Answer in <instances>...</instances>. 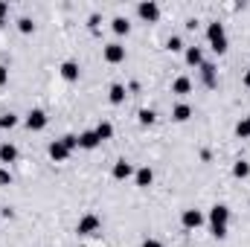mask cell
Wrapping results in <instances>:
<instances>
[{"label": "cell", "instance_id": "cell-1", "mask_svg": "<svg viewBox=\"0 0 250 247\" xmlns=\"http://www.w3.org/2000/svg\"><path fill=\"white\" fill-rule=\"evenodd\" d=\"M227 221H230V209L224 204H215L209 209V224H212V236L215 239H227Z\"/></svg>", "mask_w": 250, "mask_h": 247}, {"label": "cell", "instance_id": "cell-2", "mask_svg": "<svg viewBox=\"0 0 250 247\" xmlns=\"http://www.w3.org/2000/svg\"><path fill=\"white\" fill-rule=\"evenodd\" d=\"M207 38H209V47H212L218 56H224V53H227V32H224V23L212 21V23L207 26Z\"/></svg>", "mask_w": 250, "mask_h": 247}, {"label": "cell", "instance_id": "cell-3", "mask_svg": "<svg viewBox=\"0 0 250 247\" xmlns=\"http://www.w3.org/2000/svg\"><path fill=\"white\" fill-rule=\"evenodd\" d=\"M99 230H102L99 215H84V218H79V224H76V233H79V236H99Z\"/></svg>", "mask_w": 250, "mask_h": 247}, {"label": "cell", "instance_id": "cell-4", "mask_svg": "<svg viewBox=\"0 0 250 247\" xmlns=\"http://www.w3.org/2000/svg\"><path fill=\"white\" fill-rule=\"evenodd\" d=\"M102 56H105V62L108 64H120V62H125V47L114 41V44H108V47L102 50Z\"/></svg>", "mask_w": 250, "mask_h": 247}, {"label": "cell", "instance_id": "cell-5", "mask_svg": "<svg viewBox=\"0 0 250 247\" xmlns=\"http://www.w3.org/2000/svg\"><path fill=\"white\" fill-rule=\"evenodd\" d=\"M26 128H29V131H44V128H47V114L38 111V108L29 111V114H26Z\"/></svg>", "mask_w": 250, "mask_h": 247}, {"label": "cell", "instance_id": "cell-6", "mask_svg": "<svg viewBox=\"0 0 250 247\" xmlns=\"http://www.w3.org/2000/svg\"><path fill=\"white\" fill-rule=\"evenodd\" d=\"M137 15H140L143 21L154 23V21L160 18V6H157V3H140V6H137Z\"/></svg>", "mask_w": 250, "mask_h": 247}, {"label": "cell", "instance_id": "cell-7", "mask_svg": "<svg viewBox=\"0 0 250 247\" xmlns=\"http://www.w3.org/2000/svg\"><path fill=\"white\" fill-rule=\"evenodd\" d=\"M181 221H184V227H187V230H198V227L204 224V215H201L198 209H184Z\"/></svg>", "mask_w": 250, "mask_h": 247}, {"label": "cell", "instance_id": "cell-8", "mask_svg": "<svg viewBox=\"0 0 250 247\" xmlns=\"http://www.w3.org/2000/svg\"><path fill=\"white\" fill-rule=\"evenodd\" d=\"M50 157L56 160V163H62L70 157V148L64 145V140H56V143H50Z\"/></svg>", "mask_w": 250, "mask_h": 247}, {"label": "cell", "instance_id": "cell-9", "mask_svg": "<svg viewBox=\"0 0 250 247\" xmlns=\"http://www.w3.org/2000/svg\"><path fill=\"white\" fill-rule=\"evenodd\" d=\"M99 143H102V140L96 137V131H84V134H79V148H87V151H90V148H96Z\"/></svg>", "mask_w": 250, "mask_h": 247}, {"label": "cell", "instance_id": "cell-10", "mask_svg": "<svg viewBox=\"0 0 250 247\" xmlns=\"http://www.w3.org/2000/svg\"><path fill=\"white\" fill-rule=\"evenodd\" d=\"M131 175H134V166H131L128 160H117V163H114V178H117V181H125V178H131Z\"/></svg>", "mask_w": 250, "mask_h": 247}, {"label": "cell", "instance_id": "cell-11", "mask_svg": "<svg viewBox=\"0 0 250 247\" xmlns=\"http://www.w3.org/2000/svg\"><path fill=\"white\" fill-rule=\"evenodd\" d=\"M189 90H192V79H189V76H178V79H175V84H172V93L187 96Z\"/></svg>", "mask_w": 250, "mask_h": 247}, {"label": "cell", "instance_id": "cell-12", "mask_svg": "<svg viewBox=\"0 0 250 247\" xmlns=\"http://www.w3.org/2000/svg\"><path fill=\"white\" fill-rule=\"evenodd\" d=\"M18 160V148L12 143H3L0 145V163H15Z\"/></svg>", "mask_w": 250, "mask_h": 247}, {"label": "cell", "instance_id": "cell-13", "mask_svg": "<svg viewBox=\"0 0 250 247\" xmlns=\"http://www.w3.org/2000/svg\"><path fill=\"white\" fill-rule=\"evenodd\" d=\"M189 117H192V108H189V105H184V102L172 108V120H175V123H187Z\"/></svg>", "mask_w": 250, "mask_h": 247}, {"label": "cell", "instance_id": "cell-14", "mask_svg": "<svg viewBox=\"0 0 250 247\" xmlns=\"http://www.w3.org/2000/svg\"><path fill=\"white\" fill-rule=\"evenodd\" d=\"M201 76H204V84H207V87H215V67L209 62L201 64Z\"/></svg>", "mask_w": 250, "mask_h": 247}, {"label": "cell", "instance_id": "cell-15", "mask_svg": "<svg viewBox=\"0 0 250 247\" xmlns=\"http://www.w3.org/2000/svg\"><path fill=\"white\" fill-rule=\"evenodd\" d=\"M62 76L67 79V82H76V79H79V64L76 62H64L62 64Z\"/></svg>", "mask_w": 250, "mask_h": 247}, {"label": "cell", "instance_id": "cell-16", "mask_svg": "<svg viewBox=\"0 0 250 247\" xmlns=\"http://www.w3.org/2000/svg\"><path fill=\"white\" fill-rule=\"evenodd\" d=\"M187 64H192V67H201V64H204V53H201V47H189L187 50Z\"/></svg>", "mask_w": 250, "mask_h": 247}, {"label": "cell", "instance_id": "cell-17", "mask_svg": "<svg viewBox=\"0 0 250 247\" xmlns=\"http://www.w3.org/2000/svg\"><path fill=\"white\" fill-rule=\"evenodd\" d=\"M151 181H154V172H151L148 166L137 172V186H151Z\"/></svg>", "mask_w": 250, "mask_h": 247}, {"label": "cell", "instance_id": "cell-18", "mask_svg": "<svg viewBox=\"0 0 250 247\" xmlns=\"http://www.w3.org/2000/svg\"><path fill=\"white\" fill-rule=\"evenodd\" d=\"M96 137H99V140H111V137H114V125L111 123H99L96 125Z\"/></svg>", "mask_w": 250, "mask_h": 247}, {"label": "cell", "instance_id": "cell-19", "mask_svg": "<svg viewBox=\"0 0 250 247\" xmlns=\"http://www.w3.org/2000/svg\"><path fill=\"white\" fill-rule=\"evenodd\" d=\"M108 99H111L114 105L125 102V87H123V84H114V87H111V93H108Z\"/></svg>", "mask_w": 250, "mask_h": 247}, {"label": "cell", "instance_id": "cell-20", "mask_svg": "<svg viewBox=\"0 0 250 247\" xmlns=\"http://www.w3.org/2000/svg\"><path fill=\"white\" fill-rule=\"evenodd\" d=\"M128 29H131L128 18H114V32H117V35H128Z\"/></svg>", "mask_w": 250, "mask_h": 247}, {"label": "cell", "instance_id": "cell-21", "mask_svg": "<svg viewBox=\"0 0 250 247\" xmlns=\"http://www.w3.org/2000/svg\"><path fill=\"white\" fill-rule=\"evenodd\" d=\"M233 175H236V178H248V175H250V163L239 160V163L233 166Z\"/></svg>", "mask_w": 250, "mask_h": 247}, {"label": "cell", "instance_id": "cell-22", "mask_svg": "<svg viewBox=\"0 0 250 247\" xmlns=\"http://www.w3.org/2000/svg\"><path fill=\"white\" fill-rule=\"evenodd\" d=\"M236 134H239L242 140H248V137H250V117H245L242 123L236 125Z\"/></svg>", "mask_w": 250, "mask_h": 247}, {"label": "cell", "instance_id": "cell-23", "mask_svg": "<svg viewBox=\"0 0 250 247\" xmlns=\"http://www.w3.org/2000/svg\"><path fill=\"white\" fill-rule=\"evenodd\" d=\"M18 29H21V32H23V35H29V32H32V29H35V23H32V21H29V18H21V21H18Z\"/></svg>", "mask_w": 250, "mask_h": 247}, {"label": "cell", "instance_id": "cell-24", "mask_svg": "<svg viewBox=\"0 0 250 247\" xmlns=\"http://www.w3.org/2000/svg\"><path fill=\"white\" fill-rule=\"evenodd\" d=\"M15 125H18V117L15 114H3L0 117V128H15Z\"/></svg>", "mask_w": 250, "mask_h": 247}, {"label": "cell", "instance_id": "cell-25", "mask_svg": "<svg viewBox=\"0 0 250 247\" xmlns=\"http://www.w3.org/2000/svg\"><path fill=\"white\" fill-rule=\"evenodd\" d=\"M154 120H157V114H154V111H148V108H146V111H140V123H143V125H151Z\"/></svg>", "mask_w": 250, "mask_h": 247}, {"label": "cell", "instance_id": "cell-26", "mask_svg": "<svg viewBox=\"0 0 250 247\" xmlns=\"http://www.w3.org/2000/svg\"><path fill=\"white\" fill-rule=\"evenodd\" d=\"M62 140H64V145H67L70 151H73V148H79V137H76V134H67V137H62Z\"/></svg>", "mask_w": 250, "mask_h": 247}, {"label": "cell", "instance_id": "cell-27", "mask_svg": "<svg viewBox=\"0 0 250 247\" xmlns=\"http://www.w3.org/2000/svg\"><path fill=\"white\" fill-rule=\"evenodd\" d=\"M169 50H172V53H178V50H184V41H181L178 35H172V38H169Z\"/></svg>", "mask_w": 250, "mask_h": 247}, {"label": "cell", "instance_id": "cell-28", "mask_svg": "<svg viewBox=\"0 0 250 247\" xmlns=\"http://www.w3.org/2000/svg\"><path fill=\"white\" fill-rule=\"evenodd\" d=\"M6 82H9V70H6V67H3V64H0V87H3V84H6Z\"/></svg>", "mask_w": 250, "mask_h": 247}, {"label": "cell", "instance_id": "cell-29", "mask_svg": "<svg viewBox=\"0 0 250 247\" xmlns=\"http://www.w3.org/2000/svg\"><path fill=\"white\" fill-rule=\"evenodd\" d=\"M143 247H163V245H160L157 239H146V242H143Z\"/></svg>", "mask_w": 250, "mask_h": 247}, {"label": "cell", "instance_id": "cell-30", "mask_svg": "<svg viewBox=\"0 0 250 247\" xmlns=\"http://www.w3.org/2000/svg\"><path fill=\"white\" fill-rule=\"evenodd\" d=\"M0 184H9V172L6 169H0Z\"/></svg>", "mask_w": 250, "mask_h": 247}, {"label": "cell", "instance_id": "cell-31", "mask_svg": "<svg viewBox=\"0 0 250 247\" xmlns=\"http://www.w3.org/2000/svg\"><path fill=\"white\" fill-rule=\"evenodd\" d=\"M6 12H9V6H6V3H0V18H3Z\"/></svg>", "mask_w": 250, "mask_h": 247}, {"label": "cell", "instance_id": "cell-32", "mask_svg": "<svg viewBox=\"0 0 250 247\" xmlns=\"http://www.w3.org/2000/svg\"><path fill=\"white\" fill-rule=\"evenodd\" d=\"M245 87H248V90H250V70H248V73H245Z\"/></svg>", "mask_w": 250, "mask_h": 247}]
</instances>
